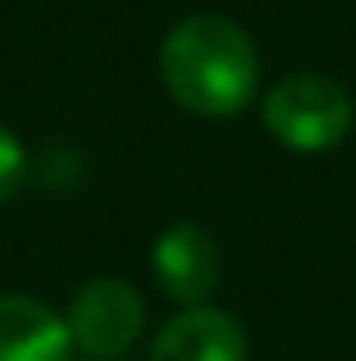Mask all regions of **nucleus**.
Wrapping results in <instances>:
<instances>
[{
  "label": "nucleus",
  "instance_id": "f257e3e1",
  "mask_svg": "<svg viewBox=\"0 0 356 361\" xmlns=\"http://www.w3.org/2000/svg\"><path fill=\"white\" fill-rule=\"evenodd\" d=\"M160 78L187 115L233 119L251 106L260 60L251 37L224 14H192L160 46Z\"/></svg>",
  "mask_w": 356,
  "mask_h": 361
},
{
  "label": "nucleus",
  "instance_id": "f03ea898",
  "mask_svg": "<svg viewBox=\"0 0 356 361\" xmlns=\"http://www.w3.org/2000/svg\"><path fill=\"white\" fill-rule=\"evenodd\" d=\"M269 137L297 156H320L338 147L352 128V97L343 82L324 73H288L260 101Z\"/></svg>",
  "mask_w": 356,
  "mask_h": 361
},
{
  "label": "nucleus",
  "instance_id": "7ed1b4c3",
  "mask_svg": "<svg viewBox=\"0 0 356 361\" xmlns=\"http://www.w3.org/2000/svg\"><path fill=\"white\" fill-rule=\"evenodd\" d=\"M69 338L87 357H119L137 343L146 325V307L128 279H91L69 302Z\"/></svg>",
  "mask_w": 356,
  "mask_h": 361
},
{
  "label": "nucleus",
  "instance_id": "20e7f679",
  "mask_svg": "<svg viewBox=\"0 0 356 361\" xmlns=\"http://www.w3.org/2000/svg\"><path fill=\"white\" fill-rule=\"evenodd\" d=\"M151 265L165 298L183 302V307H201L210 298V288L220 283V247L192 220H178L155 238Z\"/></svg>",
  "mask_w": 356,
  "mask_h": 361
},
{
  "label": "nucleus",
  "instance_id": "39448f33",
  "mask_svg": "<svg viewBox=\"0 0 356 361\" xmlns=\"http://www.w3.org/2000/svg\"><path fill=\"white\" fill-rule=\"evenodd\" d=\"M146 361H247V334L220 307H183L155 334Z\"/></svg>",
  "mask_w": 356,
  "mask_h": 361
},
{
  "label": "nucleus",
  "instance_id": "423d86ee",
  "mask_svg": "<svg viewBox=\"0 0 356 361\" xmlns=\"http://www.w3.org/2000/svg\"><path fill=\"white\" fill-rule=\"evenodd\" d=\"M0 361H73L64 316L23 293H0Z\"/></svg>",
  "mask_w": 356,
  "mask_h": 361
},
{
  "label": "nucleus",
  "instance_id": "0eeeda50",
  "mask_svg": "<svg viewBox=\"0 0 356 361\" xmlns=\"http://www.w3.org/2000/svg\"><path fill=\"white\" fill-rule=\"evenodd\" d=\"M23 178H27V156L18 147V137L0 123V202H9L23 188Z\"/></svg>",
  "mask_w": 356,
  "mask_h": 361
}]
</instances>
